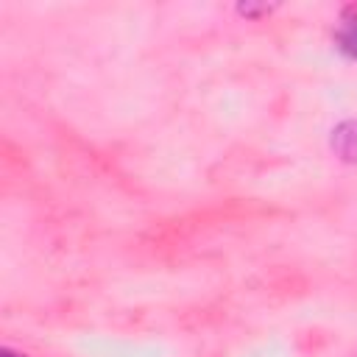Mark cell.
<instances>
[{"mask_svg":"<svg viewBox=\"0 0 357 357\" xmlns=\"http://www.w3.org/2000/svg\"><path fill=\"white\" fill-rule=\"evenodd\" d=\"M0 357H28V354H20V351H14V349H3Z\"/></svg>","mask_w":357,"mask_h":357,"instance_id":"cell-3","label":"cell"},{"mask_svg":"<svg viewBox=\"0 0 357 357\" xmlns=\"http://www.w3.org/2000/svg\"><path fill=\"white\" fill-rule=\"evenodd\" d=\"M332 145L337 148V153H340L343 159H357V123H354V120H351V123H343V126L335 131Z\"/></svg>","mask_w":357,"mask_h":357,"instance_id":"cell-2","label":"cell"},{"mask_svg":"<svg viewBox=\"0 0 357 357\" xmlns=\"http://www.w3.org/2000/svg\"><path fill=\"white\" fill-rule=\"evenodd\" d=\"M335 42L337 47L349 56V59H357V8L346 11L343 20H340V28L335 33Z\"/></svg>","mask_w":357,"mask_h":357,"instance_id":"cell-1","label":"cell"}]
</instances>
